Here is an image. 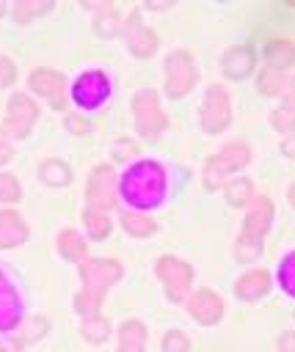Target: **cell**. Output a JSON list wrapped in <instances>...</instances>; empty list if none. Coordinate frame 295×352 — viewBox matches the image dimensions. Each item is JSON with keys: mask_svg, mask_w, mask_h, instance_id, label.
I'll return each mask as SVG.
<instances>
[{"mask_svg": "<svg viewBox=\"0 0 295 352\" xmlns=\"http://www.w3.org/2000/svg\"><path fill=\"white\" fill-rule=\"evenodd\" d=\"M119 187H121V195H124L132 206H138V209H152V206H157V204L163 201V195H165V173H163V168H160L157 162L141 160V162H135L132 168L124 170Z\"/></svg>", "mask_w": 295, "mask_h": 352, "instance_id": "1", "label": "cell"}, {"mask_svg": "<svg viewBox=\"0 0 295 352\" xmlns=\"http://www.w3.org/2000/svg\"><path fill=\"white\" fill-rule=\"evenodd\" d=\"M251 160V151L245 143H229L223 146L218 154H212L204 165V187L207 190H218L223 184V179L234 170H240L245 162Z\"/></svg>", "mask_w": 295, "mask_h": 352, "instance_id": "2", "label": "cell"}, {"mask_svg": "<svg viewBox=\"0 0 295 352\" xmlns=\"http://www.w3.org/2000/svg\"><path fill=\"white\" fill-rule=\"evenodd\" d=\"M154 272L160 278V283L165 286V294L171 302H182L187 294H190V286H193V267L182 258H174V256H160L157 264H154Z\"/></svg>", "mask_w": 295, "mask_h": 352, "instance_id": "3", "label": "cell"}, {"mask_svg": "<svg viewBox=\"0 0 295 352\" xmlns=\"http://www.w3.org/2000/svg\"><path fill=\"white\" fill-rule=\"evenodd\" d=\"M196 80H199V72H196L193 55L185 50H174L165 58V94L171 99H182L185 94L193 91Z\"/></svg>", "mask_w": 295, "mask_h": 352, "instance_id": "4", "label": "cell"}, {"mask_svg": "<svg viewBox=\"0 0 295 352\" xmlns=\"http://www.w3.org/2000/svg\"><path fill=\"white\" fill-rule=\"evenodd\" d=\"M132 118H135V129L143 138H157L168 124V118L157 102V94L149 88H143L132 96Z\"/></svg>", "mask_w": 295, "mask_h": 352, "instance_id": "5", "label": "cell"}, {"mask_svg": "<svg viewBox=\"0 0 295 352\" xmlns=\"http://www.w3.org/2000/svg\"><path fill=\"white\" fill-rule=\"evenodd\" d=\"M80 278H83V292L102 300L108 286L121 278V264L116 258H85L80 261Z\"/></svg>", "mask_w": 295, "mask_h": 352, "instance_id": "6", "label": "cell"}, {"mask_svg": "<svg viewBox=\"0 0 295 352\" xmlns=\"http://www.w3.org/2000/svg\"><path fill=\"white\" fill-rule=\"evenodd\" d=\"M199 121H201V129L207 135H218L229 126L232 121V102H229V94L221 88V85H210L207 94H204V104L199 110Z\"/></svg>", "mask_w": 295, "mask_h": 352, "instance_id": "7", "label": "cell"}, {"mask_svg": "<svg viewBox=\"0 0 295 352\" xmlns=\"http://www.w3.org/2000/svg\"><path fill=\"white\" fill-rule=\"evenodd\" d=\"M85 198H88V209H96V212H108L116 204V179L110 165H96L88 173Z\"/></svg>", "mask_w": 295, "mask_h": 352, "instance_id": "8", "label": "cell"}, {"mask_svg": "<svg viewBox=\"0 0 295 352\" xmlns=\"http://www.w3.org/2000/svg\"><path fill=\"white\" fill-rule=\"evenodd\" d=\"M36 118H39V107L33 104V99L25 94H14L8 99V116H6V124L0 129L11 138H25Z\"/></svg>", "mask_w": 295, "mask_h": 352, "instance_id": "9", "label": "cell"}, {"mask_svg": "<svg viewBox=\"0 0 295 352\" xmlns=\"http://www.w3.org/2000/svg\"><path fill=\"white\" fill-rule=\"evenodd\" d=\"M110 96V82H108V77L102 74V72H85V74H80L77 77V82L72 85V99H74V104H80V107H99L105 99Z\"/></svg>", "mask_w": 295, "mask_h": 352, "instance_id": "10", "label": "cell"}, {"mask_svg": "<svg viewBox=\"0 0 295 352\" xmlns=\"http://www.w3.org/2000/svg\"><path fill=\"white\" fill-rule=\"evenodd\" d=\"M124 36H127V47H130L132 55H138V58L154 55V50H157V36H154L152 28L143 25L141 11H130V16H127V22H124Z\"/></svg>", "mask_w": 295, "mask_h": 352, "instance_id": "11", "label": "cell"}, {"mask_svg": "<svg viewBox=\"0 0 295 352\" xmlns=\"http://www.w3.org/2000/svg\"><path fill=\"white\" fill-rule=\"evenodd\" d=\"M30 88L41 94L44 99L52 102L55 110H63V96H66V77L50 66H41L30 74Z\"/></svg>", "mask_w": 295, "mask_h": 352, "instance_id": "12", "label": "cell"}, {"mask_svg": "<svg viewBox=\"0 0 295 352\" xmlns=\"http://www.w3.org/2000/svg\"><path fill=\"white\" fill-rule=\"evenodd\" d=\"M187 311L199 324H215L223 316V300L210 289H199L187 297Z\"/></svg>", "mask_w": 295, "mask_h": 352, "instance_id": "13", "label": "cell"}, {"mask_svg": "<svg viewBox=\"0 0 295 352\" xmlns=\"http://www.w3.org/2000/svg\"><path fill=\"white\" fill-rule=\"evenodd\" d=\"M270 223H273V204H270V198L254 195V198L248 201V212H245V220H243V231L262 239L265 231L270 228Z\"/></svg>", "mask_w": 295, "mask_h": 352, "instance_id": "14", "label": "cell"}, {"mask_svg": "<svg viewBox=\"0 0 295 352\" xmlns=\"http://www.w3.org/2000/svg\"><path fill=\"white\" fill-rule=\"evenodd\" d=\"M221 69H223V74L229 80H245L254 72V52H251V47H245V44L229 47L223 52V58H221Z\"/></svg>", "mask_w": 295, "mask_h": 352, "instance_id": "15", "label": "cell"}, {"mask_svg": "<svg viewBox=\"0 0 295 352\" xmlns=\"http://www.w3.org/2000/svg\"><path fill=\"white\" fill-rule=\"evenodd\" d=\"M28 239V226L22 220V214L6 209L0 212V248H17Z\"/></svg>", "mask_w": 295, "mask_h": 352, "instance_id": "16", "label": "cell"}, {"mask_svg": "<svg viewBox=\"0 0 295 352\" xmlns=\"http://www.w3.org/2000/svg\"><path fill=\"white\" fill-rule=\"evenodd\" d=\"M17 322H19V300L14 286L0 270V330H11L17 327Z\"/></svg>", "mask_w": 295, "mask_h": 352, "instance_id": "17", "label": "cell"}, {"mask_svg": "<svg viewBox=\"0 0 295 352\" xmlns=\"http://www.w3.org/2000/svg\"><path fill=\"white\" fill-rule=\"evenodd\" d=\"M267 289H270V275H267V270H251V272H245V275L237 280V286H234V292H237L240 300H259V297L267 294Z\"/></svg>", "mask_w": 295, "mask_h": 352, "instance_id": "18", "label": "cell"}, {"mask_svg": "<svg viewBox=\"0 0 295 352\" xmlns=\"http://www.w3.org/2000/svg\"><path fill=\"white\" fill-rule=\"evenodd\" d=\"M265 60L267 66L287 72V66H295V44L289 38H270L265 44Z\"/></svg>", "mask_w": 295, "mask_h": 352, "instance_id": "19", "label": "cell"}, {"mask_svg": "<svg viewBox=\"0 0 295 352\" xmlns=\"http://www.w3.org/2000/svg\"><path fill=\"white\" fill-rule=\"evenodd\" d=\"M146 346V327L138 319H127L119 327V352H143Z\"/></svg>", "mask_w": 295, "mask_h": 352, "instance_id": "20", "label": "cell"}, {"mask_svg": "<svg viewBox=\"0 0 295 352\" xmlns=\"http://www.w3.org/2000/svg\"><path fill=\"white\" fill-rule=\"evenodd\" d=\"M58 253L69 261H85V239L77 231L63 228L58 234Z\"/></svg>", "mask_w": 295, "mask_h": 352, "instance_id": "21", "label": "cell"}, {"mask_svg": "<svg viewBox=\"0 0 295 352\" xmlns=\"http://www.w3.org/2000/svg\"><path fill=\"white\" fill-rule=\"evenodd\" d=\"M287 72L284 69H276V66H265L262 74H259V94L262 96H276L287 88Z\"/></svg>", "mask_w": 295, "mask_h": 352, "instance_id": "22", "label": "cell"}, {"mask_svg": "<svg viewBox=\"0 0 295 352\" xmlns=\"http://www.w3.org/2000/svg\"><path fill=\"white\" fill-rule=\"evenodd\" d=\"M39 176H41V182H47L50 187H63V184L72 182V170H69V165L61 162V160H47V162H41Z\"/></svg>", "mask_w": 295, "mask_h": 352, "instance_id": "23", "label": "cell"}, {"mask_svg": "<svg viewBox=\"0 0 295 352\" xmlns=\"http://www.w3.org/2000/svg\"><path fill=\"white\" fill-rule=\"evenodd\" d=\"M226 201L232 204V206H248V201L254 198V184H251V179H245V176H234L229 184H226Z\"/></svg>", "mask_w": 295, "mask_h": 352, "instance_id": "24", "label": "cell"}, {"mask_svg": "<svg viewBox=\"0 0 295 352\" xmlns=\"http://www.w3.org/2000/svg\"><path fill=\"white\" fill-rule=\"evenodd\" d=\"M83 223H85V228H88V236L96 239V242L110 234V217H108L105 212H96V209H88V206H85Z\"/></svg>", "mask_w": 295, "mask_h": 352, "instance_id": "25", "label": "cell"}, {"mask_svg": "<svg viewBox=\"0 0 295 352\" xmlns=\"http://www.w3.org/2000/svg\"><path fill=\"white\" fill-rule=\"evenodd\" d=\"M121 226L132 236H149V234H154V220L146 217V214H138V212H124L121 214Z\"/></svg>", "mask_w": 295, "mask_h": 352, "instance_id": "26", "label": "cell"}, {"mask_svg": "<svg viewBox=\"0 0 295 352\" xmlns=\"http://www.w3.org/2000/svg\"><path fill=\"white\" fill-rule=\"evenodd\" d=\"M121 28H124V22L119 19V11H116L113 6H105L102 14L94 19V30H96L99 36H105V38H108V36H116Z\"/></svg>", "mask_w": 295, "mask_h": 352, "instance_id": "27", "label": "cell"}, {"mask_svg": "<svg viewBox=\"0 0 295 352\" xmlns=\"http://www.w3.org/2000/svg\"><path fill=\"white\" fill-rule=\"evenodd\" d=\"M259 253H262V242H259V236H251V234L240 231L237 245H234V256H237L240 261H254Z\"/></svg>", "mask_w": 295, "mask_h": 352, "instance_id": "28", "label": "cell"}, {"mask_svg": "<svg viewBox=\"0 0 295 352\" xmlns=\"http://www.w3.org/2000/svg\"><path fill=\"white\" fill-rule=\"evenodd\" d=\"M83 336L94 344H102L108 336H110V322L102 319V316H85L83 322Z\"/></svg>", "mask_w": 295, "mask_h": 352, "instance_id": "29", "label": "cell"}, {"mask_svg": "<svg viewBox=\"0 0 295 352\" xmlns=\"http://www.w3.org/2000/svg\"><path fill=\"white\" fill-rule=\"evenodd\" d=\"M270 124H273V129H276V132L292 135V132H295V107L284 102L281 107H276V110H273V116H270Z\"/></svg>", "mask_w": 295, "mask_h": 352, "instance_id": "30", "label": "cell"}, {"mask_svg": "<svg viewBox=\"0 0 295 352\" xmlns=\"http://www.w3.org/2000/svg\"><path fill=\"white\" fill-rule=\"evenodd\" d=\"M50 8H52V3H33V0H19V3L14 6V19H17V22H30L33 16H39V14L50 11Z\"/></svg>", "mask_w": 295, "mask_h": 352, "instance_id": "31", "label": "cell"}, {"mask_svg": "<svg viewBox=\"0 0 295 352\" xmlns=\"http://www.w3.org/2000/svg\"><path fill=\"white\" fill-rule=\"evenodd\" d=\"M278 283H281V289L289 297H295V250L281 261V267H278Z\"/></svg>", "mask_w": 295, "mask_h": 352, "instance_id": "32", "label": "cell"}, {"mask_svg": "<svg viewBox=\"0 0 295 352\" xmlns=\"http://www.w3.org/2000/svg\"><path fill=\"white\" fill-rule=\"evenodd\" d=\"M47 333V319L44 316H33V319H28V322H22V327H19V341H36V338H41Z\"/></svg>", "mask_w": 295, "mask_h": 352, "instance_id": "33", "label": "cell"}, {"mask_svg": "<svg viewBox=\"0 0 295 352\" xmlns=\"http://www.w3.org/2000/svg\"><path fill=\"white\" fill-rule=\"evenodd\" d=\"M19 195H22V190H19L17 176L14 173H0V201L14 204V201H19Z\"/></svg>", "mask_w": 295, "mask_h": 352, "instance_id": "34", "label": "cell"}, {"mask_svg": "<svg viewBox=\"0 0 295 352\" xmlns=\"http://www.w3.org/2000/svg\"><path fill=\"white\" fill-rule=\"evenodd\" d=\"M190 349V341L182 330H168L163 336V352H187Z\"/></svg>", "mask_w": 295, "mask_h": 352, "instance_id": "35", "label": "cell"}, {"mask_svg": "<svg viewBox=\"0 0 295 352\" xmlns=\"http://www.w3.org/2000/svg\"><path fill=\"white\" fill-rule=\"evenodd\" d=\"M99 305H102V300H96V297L85 294V292H80V294L74 297V308H77V314H83V316H96Z\"/></svg>", "mask_w": 295, "mask_h": 352, "instance_id": "36", "label": "cell"}, {"mask_svg": "<svg viewBox=\"0 0 295 352\" xmlns=\"http://www.w3.org/2000/svg\"><path fill=\"white\" fill-rule=\"evenodd\" d=\"M135 151H138V143H132L130 138H121V140H116V143L110 146V154H113V160H119V162L130 160Z\"/></svg>", "mask_w": 295, "mask_h": 352, "instance_id": "37", "label": "cell"}, {"mask_svg": "<svg viewBox=\"0 0 295 352\" xmlns=\"http://www.w3.org/2000/svg\"><path fill=\"white\" fill-rule=\"evenodd\" d=\"M14 77H17L14 63H11L8 58H3V55H0V88H8V85L14 82Z\"/></svg>", "mask_w": 295, "mask_h": 352, "instance_id": "38", "label": "cell"}, {"mask_svg": "<svg viewBox=\"0 0 295 352\" xmlns=\"http://www.w3.org/2000/svg\"><path fill=\"white\" fill-rule=\"evenodd\" d=\"M66 129H72L74 135H88V121L69 113V116H66Z\"/></svg>", "mask_w": 295, "mask_h": 352, "instance_id": "39", "label": "cell"}, {"mask_svg": "<svg viewBox=\"0 0 295 352\" xmlns=\"http://www.w3.org/2000/svg\"><path fill=\"white\" fill-rule=\"evenodd\" d=\"M278 349L281 352H295V330H287L278 336Z\"/></svg>", "mask_w": 295, "mask_h": 352, "instance_id": "40", "label": "cell"}, {"mask_svg": "<svg viewBox=\"0 0 295 352\" xmlns=\"http://www.w3.org/2000/svg\"><path fill=\"white\" fill-rule=\"evenodd\" d=\"M11 160V143H8V135L0 129V162H8Z\"/></svg>", "mask_w": 295, "mask_h": 352, "instance_id": "41", "label": "cell"}, {"mask_svg": "<svg viewBox=\"0 0 295 352\" xmlns=\"http://www.w3.org/2000/svg\"><path fill=\"white\" fill-rule=\"evenodd\" d=\"M281 151H284L287 157H295V132L284 138V143H281Z\"/></svg>", "mask_w": 295, "mask_h": 352, "instance_id": "42", "label": "cell"}, {"mask_svg": "<svg viewBox=\"0 0 295 352\" xmlns=\"http://www.w3.org/2000/svg\"><path fill=\"white\" fill-rule=\"evenodd\" d=\"M22 341L19 338H11V341H0V352H19Z\"/></svg>", "mask_w": 295, "mask_h": 352, "instance_id": "43", "label": "cell"}, {"mask_svg": "<svg viewBox=\"0 0 295 352\" xmlns=\"http://www.w3.org/2000/svg\"><path fill=\"white\" fill-rule=\"evenodd\" d=\"M287 91H289V99H287V104H292V107H295V77L287 82Z\"/></svg>", "mask_w": 295, "mask_h": 352, "instance_id": "44", "label": "cell"}, {"mask_svg": "<svg viewBox=\"0 0 295 352\" xmlns=\"http://www.w3.org/2000/svg\"><path fill=\"white\" fill-rule=\"evenodd\" d=\"M146 8H152V11L154 8H168V3H146Z\"/></svg>", "mask_w": 295, "mask_h": 352, "instance_id": "45", "label": "cell"}, {"mask_svg": "<svg viewBox=\"0 0 295 352\" xmlns=\"http://www.w3.org/2000/svg\"><path fill=\"white\" fill-rule=\"evenodd\" d=\"M287 198H289V204H292V206H295V184H292V187H289V190H287Z\"/></svg>", "mask_w": 295, "mask_h": 352, "instance_id": "46", "label": "cell"}, {"mask_svg": "<svg viewBox=\"0 0 295 352\" xmlns=\"http://www.w3.org/2000/svg\"><path fill=\"white\" fill-rule=\"evenodd\" d=\"M3 14H6V3H0V16H3Z\"/></svg>", "mask_w": 295, "mask_h": 352, "instance_id": "47", "label": "cell"}]
</instances>
